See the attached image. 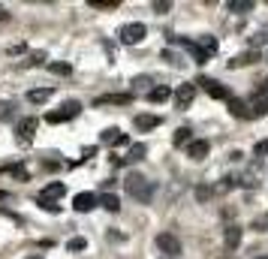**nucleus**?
<instances>
[{"label": "nucleus", "mask_w": 268, "mask_h": 259, "mask_svg": "<svg viewBox=\"0 0 268 259\" xmlns=\"http://www.w3.org/2000/svg\"><path fill=\"white\" fill-rule=\"evenodd\" d=\"M124 190L133 196L136 202H151V196H154V181H148L145 175H139V172H133V175H127V181H124Z\"/></svg>", "instance_id": "1"}, {"label": "nucleus", "mask_w": 268, "mask_h": 259, "mask_svg": "<svg viewBox=\"0 0 268 259\" xmlns=\"http://www.w3.org/2000/svg\"><path fill=\"white\" fill-rule=\"evenodd\" d=\"M78 109H82V106H78V99H67L58 112H48V115H45V121H48V124H64V121H69V118H75V115H78Z\"/></svg>", "instance_id": "2"}, {"label": "nucleus", "mask_w": 268, "mask_h": 259, "mask_svg": "<svg viewBox=\"0 0 268 259\" xmlns=\"http://www.w3.org/2000/svg\"><path fill=\"white\" fill-rule=\"evenodd\" d=\"M145 33H148L145 24H142V21H133V24H124V28H121L118 39H121L124 45H139V42L145 39Z\"/></svg>", "instance_id": "3"}, {"label": "nucleus", "mask_w": 268, "mask_h": 259, "mask_svg": "<svg viewBox=\"0 0 268 259\" xmlns=\"http://www.w3.org/2000/svg\"><path fill=\"white\" fill-rule=\"evenodd\" d=\"M157 247H160V253H166V259H175L181 253V241L172 232H160L157 235Z\"/></svg>", "instance_id": "4"}, {"label": "nucleus", "mask_w": 268, "mask_h": 259, "mask_svg": "<svg viewBox=\"0 0 268 259\" xmlns=\"http://www.w3.org/2000/svg\"><path fill=\"white\" fill-rule=\"evenodd\" d=\"M196 99V85H190V82H184V85H178L175 88V106L178 109H190V102Z\"/></svg>", "instance_id": "5"}, {"label": "nucleus", "mask_w": 268, "mask_h": 259, "mask_svg": "<svg viewBox=\"0 0 268 259\" xmlns=\"http://www.w3.org/2000/svg\"><path fill=\"white\" fill-rule=\"evenodd\" d=\"M199 85L208 91V97H214V99H229V97H232V94H229V88H226V85H220V82H214V79H202Z\"/></svg>", "instance_id": "6"}, {"label": "nucleus", "mask_w": 268, "mask_h": 259, "mask_svg": "<svg viewBox=\"0 0 268 259\" xmlns=\"http://www.w3.org/2000/svg\"><path fill=\"white\" fill-rule=\"evenodd\" d=\"M36 133V118H21L18 124H15V136H18V142H31Z\"/></svg>", "instance_id": "7"}, {"label": "nucleus", "mask_w": 268, "mask_h": 259, "mask_svg": "<svg viewBox=\"0 0 268 259\" xmlns=\"http://www.w3.org/2000/svg\"><path fill=\"white\" fill-rule=\"evenodd\" d=\"M208 151H211V145H208V142H205V139H193V142H190V145H187V157H190V160H205V157H208Z\"/></svg>", "instance_id": "8"}, {"label": "nucleus", "mask_w": 268, "mask_h": 259, "mask_svg": "<svg viewBox=\"0 0 268 259\" xmlns=\"http://www.w3.org/2000/svg\"><path fill=\"white\" fill-rule=\"evenodd\" d=\"M130 102H133L130 94H105V97L94 99V106H97V109H102V106H130Z\"/></svg>", "instance_id": "9"}, {"label": "nucleus", "mask_w": 268, "mask_h": 259, "mask_svg": "<svg viewBox=\"0 0 268 259\" xmlns=\"http://www.w3.org/2000/svg\"><path fill=\"white\" fill-rule=\"evenodd\" d=\"M72 208H75L78 214H85V211L97 208V196H94V193H78L75 199H72Z\"/></svg>", "instance_id": "10"}, {"label": "nucleus", "mask_w": 268, "mask_h": 259, "mask_svg": "<svg viewBox=\"0 0 268 259\" xmlns=\"http://www.w3.org/2000/svg\"><path fill=\"white\" fill-rule=\"evenodd\" d=\"M133 127L139 130V133H148V130L160 127V118H157V115H136V118H133Z\"/></svg>", "instance_id": "11"}, {"label": "nucleus", "mask_w": 268, "mask_h": 259, "mask_svg": "<svg viewBox=\"0 0 268 259\" xmlns=\"http://www.w3.org/2000/svg\"><path fill=\"white\" fill-rule=\"evenodd\" d=\"M265 115H268V97H253L250 109H247V118H265Z\"/></svg>", "instance_id": "12"}, {"label": "nucleus", "mask_w": 268, "mask_h": 259, "mask_svg": "<svg viewBox=\"0 0 268 259\" xmlns=\"http://www.w3.org/2000/svg\"><path fill=\"white\" fill-rule=\"evenodd\" d=\"M223 241H226V250H238V244H241V226H226Z\"/></svg>", "instance_id": "13"}, {"label": "nucleus", "mask_w": 268, "mask_h": 259, "mask_svg": "<svg viewBox=\"0 0 268 259\" xmlns=\"http://www.w3.org/2000/svg\"><path fill=\"white\" fill-rule=\"evenodd\" d=\"M97 205H102V208H105V211H112V214H115V211H121V199H118L115 193L97 196Z\"/></svg>", "instance_id": "14"}, {"label": "nucleus", "mask_w": 268, "mask_h": 259, "mask_svg": "<svg viewBox=\"0 0 268 259\" xmlns=\"http://www.w3.org/2000/svg\"><path fill=\"white\" fill-rule=\"evenodd\" d=\"M64 193H67V187H64L61 181H55V184H48V187H45L39 196H42V199H48V202H55V199H61Z\"/></svg>", "instance_id": "15"}, {"label": "nucleus", "mask_w": 268, "mask_h": 259, "mask_svg": "<svg viewBox=\"0 0 268 259\" xmlns=\"http://www.w3.org/2000/svg\"><path fill=\"white\" fill-rule=\"evenodd\" d=\"M256 51H244V55H235L232 61H229V69H238V66H247V64H256Z\"/></svg>", "instance_id": "16"}, {"label": "nucleus", "mask_w": 268, "mask_h": 259, "mask_svg": "<svg viewBox=\"0 0 268 259\" xmlns=\"http://www.w3.org/2000/svg\"><path fill=\"white\" fill-rule=\"evenodd\" d=\"M121 136H124V133H121L118 127L102 130V133H100V145H118V142H121Z\"/></svg>", "instance_id": "17"}, {"label": "nucleus", "mask_w": 268, "mask_h": 259, "mask_svg": "<svg viewBox=\"0 0 268 259\" xmlns=\"http://www.w3.org/2000/svg\"><path fill=\"white\" fill-rule=\"evenodd\" d=\"M229 115H232V118H247V106H244V99L229 97Z\"/></svg>", "instance_id": "18"}, {"label": "nucleus", "mask_w": 268, "mask_h": 259, "mask_svg": "<svg viewBox=\"0 0 268 259\" xmlns=\"http://www.w3.org/2000/svg\"><path fill=\"white\" fill-rule=\"evenodd\" d=\"M196 45H199V48L208 55V58L217 51V39H214V36H196Z\"/></svg>", "instance_id": "19"}, {"label": "nucleus", "mask_w": 268, "mask_h": 259, "mask_svg": "<svg viewBox=\"0 0 268 259\" xmlns=\"http://www.w3.org/2000/svg\"><path fill=\"white\" fill-rule=\"evenodd\" d=\"M145 154H148V145H142V142H139V145H133V148L127 151V157H124V160L139 163V160H145Z\"/></svg>", "instance_id": "20"}, {"label": "nucleus", "mask_w": 268, "mask_h": 259, "mask_svg": "<svg viewBox=\"0 0 268 259\" xmlns=\"http://www.w3.org/2000/svg\"><path fill=\"white\" fill-rule=\"evenodd\" d=\"M190 139H193V130L190 127H181V130H175V139H172V145H190Z\"/></svg>", "instance_id": "21"}, {"label": "nucleus", "mask_w": 268, "mask_h": 259, "mask_svg": "<svg viewBox=\"0 0 268 259\" xmlns=\"http://www.w3.org/2000/svg\"><path fill=\"white\" fill-rule=\"evenodd\" d=\"M169 97H172V88H166V85H160V88H154V91L148 94V99H151V102H166Z\"/></svg>", "instance_id": "22"}, {"label": "nucleus", "mask_w": 268, "mask_h": 259, "mask_svg": "<svg viewBox=\"0 0 268 259\" xmlns=\"http://www.w3.org/2000/svg\"><path fill=\"white\" fill-rule=\"evenodd\" d=\"M51 94H55V88H39V91H31V94H28V99L39 106V102H45V99H51Z\"/></svg>", "instance_id": "23"}, {"label": "nucleus", "mask_w": 268, "mask_h": 259, "mask_svg": "<svg viewBox=\"0 0 268 259\" xmlns=\"http://www.w3.org/2000/svg\"><path fill=\"white\" fill-rule=\"evenodd\" d=\"M214 193H217V190H214L211 184H199V187H196V199H199V202H211Z\"/></svg>", "instance_id": "24"}, {"label": "nucleus", "mask_w": 268, "mask_h": 259, "mask_svg": "<svg viewBox=\"0 0 268 259\" xmlns=\"http://www.w3.org/2000/svg\"><path fill=\"white\" fill-rule=\"evenodd\" d=\"M229 9H232V12H250V9H253V3H250V0H232V3H229Z\"/></svg>", "instance_id": "25"}, {"label": "nucleus", "mask_w": 268, "mask_h": 259, "mask_svg": "<svg viewBox=\"0 0 268 259\" xmlns=\"http://www.w3.org/2000/svg\"><path fill=\"white\" fill-rule=\"evenodd\" d=\"M48 69H51V72H58V75H69V72H72V66H69V64H61V61H51V64H48Z\"/></svg>", "instance_id": "26"}, {"label": "nucleus", "mask_w": 268, "mask_h": 259, "mask_svg": "<svg viewBox=\"0 0 268 259\" xmlns=\"http://www.w3.org/2000/svg\"><path fill=\"white\" fill-rule=\"evenodd\" d=\"M36 205H39L42 211H51V214H61V205H55V202H48V199H42V196L36 199Z\"/></svg>", "instance_id": "27"}, {"label": "nucleus", "mask_w": 268, "mask_h": 259, "mask_svg": "<svg viewBox=\"0 0 268 259\" xmlns=\"http://www.w3.org/2000/svg\"><path fill=\"white\" fill-rule=\"evenodd\" d=\"M85 247H88V241H85V238H69V241H67V250H69V253L85 250Z\"/></svg>", "instance_id": "28"}, {"label": "nucleus", "mask_w": 268, "mask_h": 259, "mask_svg": "<svg viewBox=\"0 0 268 259\" xmlns=\"http://www.w3.org/2000/svg\"><path fill=\"white\" fill-rule=\"evenodd\" d=\"M232 187H235V178H232V175H229V178H223V184H217L214 190H217V193H229Z\"/></svg>", "instance_id": "29"}, {"label": "nucleus", "mask_w": 268, "mask_h": 259, "mask_svg": "<svg viewBox=\"0 0 268 259\" xmlns=\"http://www.w3.org/2000/svg\"><path fill=\"white\" fill-rule=\"evenodd\" d=\"M91 6H105V9H115V6H121V0H91Z\"/></svg>", "instance_id": "30"}, {"label": "nucleus", "mask_w": 268, "mask_h": 259, "mask_svg": "<svg viewBox=\"0 0 268 259\" xmlns=\"http://www.w3.org/2000/svg\"><path fill=\"white\" fill-rule=\"evenodd\" d=\"M42 61H45V55H42V51H34V55L28 58V66H36V64H42Z\"/></svg>", "instance_id": "31"}, {"label": "nucleus", "mask_w": 268, "mask_h": 259, "mask_svg": "<svg viewBox=\"0 0 268 259\" xmlns=\"http://www.w3.org/2000/svg\"><path fill=\"white\" fill-rule=\"evenodd\" d=\"M253 154H256V157H262V154H268V139H262V142H259V145L253 148Z\"/></svg>", "instance_id": "32"}, {"label": "nucleus", "mask_w": 268, "mask_h": 259, "mask_svg": "<svg viewBox=\"0 0 268 259\" xmlns=\"http://www.w3.org/2000/svg\"><path fill=\"white\" fill-rule=\"evenodd\" d=\"M154 9H157V12H169V9H172V3H169V0H157V3H154Z\"/></svg>", "instance_id": "33"}, {"label": "nucleus", "mask_w": 268, "mask_h": 259, "mask_svg": "<svg viewBox=\"0 0 268 259\" xmlns=\"http://www.w3.org/2000/svg\"><path fill=\"white\" fill-rule=\"evenodd\" d=\"M256 226H268V214L262 217V220H256Z\"/></svg>", "instance_id": "34"}, {"label": "nucleus", "mask_w": 268, "mask_h": 259, "mask_svg": "<svg viewBox=\"0 0 268 259\" xmlns=\"http://www.w3.org/2000/svg\"><path fill=\"white\" fill-rule=\"evenodd\" d=\"M31 259H42V256H31Z\"/></svg>", "instance_id": "35"}, {"label": "nucleus", "mask_w": 268, "mask_h": 259, "mask_svg": "<svg viewBox=\"0 0 268 259\" xmlns=\"http://www.w3.org/2000/svg\"><path fill=\"white\" fill-rule=\"evenodd\" d=\"M259 259H268V256H259Z\"/></svg>", "instance_id": "36"}, {"label": "nucleus", "mask_w": 268, "mask_h": 259, "mask_svg": "<svg viewBox=\"0 0 268 259\" xmlns=\"http://www.w3.org/2000/svg\"><path fill=\"white\" fill-rule=\"evenodd\" d=\"M265 61H268V55H265Z\"/></svg>", "instance_id": "37"}, {"label": "nucleus", "mask_w": 268, "mask_h": 259, "mask_svg": "<svg viewBox=\"0 0 268 259\" xmlns=\"http://www.w3.org/2000/svg\"><path fill=\"white\" fill-rule=\"evenodd\" d=\"M163 259H166V256H163Z\"/></svg>", "instance_id": "38"}]
</instances>
